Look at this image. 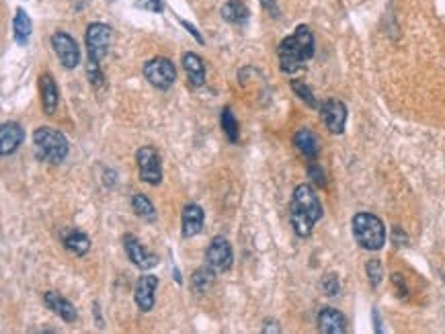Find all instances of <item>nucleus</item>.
<instances>
[{"instance_id":"obj_1","label":"nucleus","mask_w":445,"mask_h":334,"mask_svg":"<svg viewBox=\"0 0 445 334\" xmlns=\"http://www.w3.org/2000/svg\"><path fill=\"white\" fill-rule=\"evenodd\" d=\"M322 203L318 199L316 191L310 184H298L289 203V222L293 232L300 238L312 234V228L322 217Z\"/></svg>"},{"instance_id":"obj_2","label":"nucleus","mask_w":445,"mask_h":334,"mask_svg":"<svg viewBox=\"0 0 445 334\" xmlns=\"http://www.w3.org/2000/svg\"><path fill=\"white\" fill-rule=\"evenodd\" d=\"M277 56H279L282 72L293 74V72L302 70L314 56V33L310 31L308 25L296 27V31L279 43Z\"/></svg>"},{"instance_id":"obj_3","label":"nucleus","mask_w":445,"mask_h":334,"mask_svg":"<svg viewBox=\"0 0 445 334\" xmlns=\"http://www.w3.org/2000/svg\"><path fill=\"white\" fill-rule=\"evenodd\" d=\"M33 150L39 160L50 162V164H60L68 156L70 146H68V140L64 133H60L54 127L43 125L33 131Z\"/></svg>"},{"instance_id":"obj_4","label":"nucleus","mask_w":445,"mask_h":334,"mask_svg":"<svg viewBox=\"0 0 445 334\" xmlns=\"http://www.w3.org/2000/svg\"><path fill=\"white\" fill-rule=\"evenodd\" d=\"M353 236L365 250H380L386 242V228L374 213H357L353 217Z\"/></svg>"},{"instance_id":"obj_5","label":"nucleus","mask_w":445,"mask_h":334,"mask_svg":"<svg viewBox=\"0 0 445 334\" xmlns=\"http://www.w3.org/2000/svg\"><path fill=\"white\" fill-rule=\"evenodd\" d=\"M144 76L146 80L160 91H168L177 80V68L168 58H152L144 64Z\"/></svg>"},{"instance_id":"obj_6","label":"nucleus","mask_w":445,"mask_h":334,"mask_svg":"<svg viewBox=\"0 0 445 334\" xmlns=\"http://www.w3.org/2000/svg\"><path fill=\"white\" fill-rule=\"evenodd\" d=\"M85 41H87V52H89V60L101 61L107 52H109V45L113 41V29L105 23H91L87 27V35H85Z\"/></svg>"},{"instance_id":"obj_7","label":"nucleus","mask_w":445,"mask_h":334,"mask_svg":"<svg viewBox=\"0 0 445 334\" xmlns=\"http://www.w3.org/2000/svg\"><path fill=\"white\" fill-rule=\"evenodd\" d=\"M138 160V170H140V179L152 187H156L162 181V160L156 148L152 146H144L136 152Z\"/></svg>"},{"instance_id":"obj_8","label":"nucleus","mask_w":445,"mask_h":334,"mask_svg":"<svg viewBox=\"0 0 445 334\" xmlns=\"http://www.w3.org/2000/svg\"><path fill=\"white\" fill-rule=\"evenodd\" d=\"M52 48L56 52V56L60 58L64 68L72 70L80 64V48L74 41L72 35H68L66 31H56L52 35Z\"/></svg>"},{"instance_id":"obj_9","label":"nucleus","mask_w":445,"mask_h":334,"mask_svg":"<svg viewBox=\"0 0 445 334\" xmlns=\"http://www.w3.org/2000/svg\"><path fill=\"white\" fill-rule=\"evenodd\" d=\"M232 259H234L232 246L222 236H216L205 250V265L212 267L216 273L228 271L232 267Z\"/></svg>"},{"instance_id":"obj_10","label":"nucleus","mask_w":445,"mask_h":334,"mask_svg":"<svg viewBox=\"0 0 445 334\" xmlns=\"http://www.w3.org/2000/svg\"><path fill=\"white\" fill-rule=\"evenodd\" d=\"M320 119L324 122L326 129L330 133H343L345 131V123H347V107L345 103L337 101V99H328L322 103L320 107Z\"/></svg>"},{"instance_id":"obj_11","label":"nucleus","mask_w":445,"mask_h":334,"mask_svg":"<svg viewBox=\"0 0 445 334\" xmlns=\"http://www.w3.org/2000/svg\"><path fill=\"white\" fill-rule=\"evenodd\" d=\"M124 246H126V252L127 256H129V261H131L138 269L148 271V269H152V267L159 265V259H156L144 244L140 242L133 234H126Z\"/></svg>"},{"instance_id":"obj_12","label":"nucleus","mask_w":445,"mask_h":334,"mask_svg":"<svg viewBox=\"0 0 445 334\" xmlns=\"http://www.w3.org/2000/svg\"><path fill=\"white\" fill-rule=\"evenodd\" d=\"M156 289H159V277H154V275H142L138 279L136 289H133V300H136V305L142 312H150L154 307Z\"/></svg>"},{"instance_id":"obj_13","label":"nucleus","mask_w":445,"mask_h":334,"mask_svg":"<svg viewBox=\"0 0 445 334\" xmlns=\"http://www.w3.org/2000/svg\"><path fill=\"white\" fill-rule=\"evenodd\" d=\"M25 140V131L19 123L6 122L0 127V152L2 156H10L19 150Z\"/></svg>"},{"instance_id":"obj_14","label":"nucleus","mask_w":445,"mask_h":334,"mask_svg":"<svg viewBox=\"0 0 445 334\" xmlns=\"http://www.w3.org/2000/svg\"><path fill=\"white\" fill-rule=\"evenodd\" d=\"M39 91H41V107L45 111V115H54L60 103V92L56 87V80L50 72L39 76Z\"/></svg>"},{"instance_id":"obj_15","label":"nucleus","mask_w":445,"mask_h":334,"mask_svg":"<svg viewBox=\"0 0 445 334\" xmlns=\"http://www.w3.org/2000/svg\"><path fill=\"white\" fill-rule=\"evenodd\" d=\"M318 331L324 334L347 333L345 316L335 307H322L320 314H318Z\"/></svg>"},{"instance_id":"obj_16","label":"nucleus","mask_w":445,"mask_h":334,"mask_svg":"<svg viewBox=\"0 0 445 334\" xmlns=\"http://www.w3.org/2000/svg\"><path fill=\"white\" fill-rule=\"evenodd\" d=\"M43 302H45V305H48V307H50L56 316H60L66 324L76 322V318H78L76 307L70 304L64 296H60L58 291H48V293L43 296Z\"/></svg>"},{"instance_id":"obj_17","label":"nucleus","mask_w":445,"mask_h":334,"mask_svg":"<svg viewBox=\"0 0 445 334\" xmlns=\"http://www.w3.org/2000/svg\"><path fill=\"white\" fill-rule=\"evenodd\" d=\"M203 228V210L197 203H189L183 210V217H181V232L185 238H193L201 232Z\"/></svg>"},{"instance_id":"obj_18","label":"nucleus","mask_w":445,"mask_h":334,"mask_svg":"<svg viewBox=\"0 0 445 334\" xmlns=\"http://www.w3.org/2000/svg\"><path fill=\"white\" fill-rule=\"evenodd\" d=\"M293 144L300 152L304 154L308 160H316L318 152H320V142H318L316 133L308 127H302L300 131H296L293 136Z\"/></svg>"},{"instance_id":"obj_19","label":"nucleus","mask_w":445,"mask_h":334,"mask_svg":"<svg viewBox=\"0 0 445 334\" xmlns=\"http://www.w3.org/2000/svg\"><path fill=\"white\" fill-rule=\"evenodd\" d=\"M183 68H185V74L189 78L191 87H201L205 82V66L201 58L193 52H185L183 54Z\"/></svg>"},{"instance_id":"obj_20","label":"nucleus","mask_w":445,"mask_h":334,"mask_svg":"<svg viewBox=\"0 0 445 334\" xmlns=\"http://www.w3.org/2000/svg\"><path fill=\"white\" fill-rule=\"evenodd\" d=\"M13 33L19 45H25L31 37V19L23 8H17V15L13 19Z\"/></svg>"},{"instance_id":"obj_21","label":"nucleus","mask_w":445,"mask_h":334,"mask_svg":"<svg viewBox=\"0 0 445 334\" xmlns=\"http://www.w3.org/2000/svg\"><path fill=\"white\" fill-rule=\"evenodd\" d=\"M222 19L226 23H245L249 19V8L240 0H228L222 6Z\"/></svg>"},{"instance_id":"obj_22","label":"nucleus","mask_w":445,"mask_h":334,"mask_svg":"<svg viewBox=\"0 0 445 334\" xmlns=\"http://www.w3.org/2000/svg\"><path fill=\"white\" fill-rule=\"evenodd\" d=\"M214 281H216V271L212 269V267H199L193 277H191V287H193V291H197V293H205L212 285H214Z\"/></svg>"},{"instance_id":"obj_23","label":"nucleus","mask_w":445,"mask_h":334,"mask_svg":"<svg viewBox=\"0 0 445 334\" xmlns=\"http://www.w3.org/2000/svg\"><path fill=\"white\" fill-rule=\"evenodd\" d=\"M64 246H66V250L74 252L76 256H85L89 252V248H91V240H89L87 234L74 230V232L64 236Z\"/></svg>"},{"instance_id":"obj_24","label":"nucleus","mask_w":445,"mask_h":334,"mask_svg":"<svg viewBox=\"0 0 445 334\" xmlns=\"http://www.w3.org/2000/svg\"><path fill=\"white\" fill-rule=\"evenodd\" d=\"M220 123H222V131L228 136V140H230L232 144H236V142H238V129H240V127H238V122H236V117H234V113H232L230 107L222 109Z\"/></svg>"},{"instance_id":"obj_25","label":"nucleus","mask_w":445,"mask_h":334,"mask_svg":"<svg viewBox=\"0 0 445 334\" xmlns=\"http://www.w3.org/2000/svg\"><path fill=\"white\" fill-rule=\"evenodd\" d=\"M131 210L136 212V215H140V217H148V219H152V217L156 215L152 201H150L146 195H142V193H138V195H133V197H131Z\"/></svg>"},{"instance_id":"obj_26","label":"nucleus","mask_w":445,"mask_h":334,"mask_svg":"<svg viewBox=\"0 0 445 334\" xmlns=\"http://www.w3.org/2000/svg\"><path fill=\"white\" fill-rule=\"evenodd\" d=\"M291 89H293V92L306 103V105H310V107H314L316 109L318 107V101H316V96L312 94V89L306 85V82H302V80H291Z\"/></svg>"},{"instance_id":"obj_27","label":"nucleus","mask_w":445,"mask_h":334,"mask_svg":"<svg viewBox=\"0 0 445 334\" xmlns=\"http://www.w3.org/2000/svg\"><path fill=\"white\" fill-rule=\"evenodd\" d=\"M365 271H367V279H370L372 287H378L381 283V279H384V269H381L380 261L372 259V261L365 265Z\"/></svg>"},{"instance_id":"obj_28","label":"nucleus","mask_w":445,"mask_h":334,"mask_svg":"<svg viewBox=\"0 0 445 334\" xmlns=\"http://www.w3.org/2000/svg\"><path fill=\"white\" fill-rule=\"evenodd\" d=\"M87 76H89L91 85H95V87H101V85H103V72H101L99 61L87 60Z\"/></svg>"},{"instance_id":"obj_29","label":"nucleus","mask_w":445,"mask_h":334,"mask_svg":"<svg viewBox=\"0 0 445 334\" xmlns=\"http://www.w3.org/2000/svg\"><path fill=\"white\" fill-rule=\"evenodd\" d=\"M322 289H324V293H326V296H337V293H339V289H341L337 275L335 273L326 275V277L322 279Z\"/></svg>"},{"instance_id":"obj_30","label":"nucleus","mask_w":445,"mask_h":334,"mask_svg":"<svg viewBox=\"0 0 445 334\" xmlns=\"http://www.w3.org/2000/svg\"><path fill=\"white\" fill-rule=\"evenodd\" d=\"M136 8H142L146 13H162L164 4L162 0H136Z\"/></svg>"},{"instance_id":"obj_31","label":"nucleus","mask_w":445,"mask_h":334,"mask_svg":"<svg viewBox=\"0 0 445 334\" xmlns=\"http://www.w3.org/2000/svg\"><path fill=\"white\" fill-rule=\"evenodd\" d=\"M308 175H310V179L316 182L318 187H324L326 184V177H324V170L318 166V164H310L308 166Z\"/></svg>"},{"instance_id":"obj_32","label":"nucleus","mask_w":445,"mask_h":334,"mask_svg":"<svg viewBox=\"0 0 445 334\" xmlns=\"http://www.w3.org/2000/svg\"><path fill=\"white\" fill-rule=\"evenodd\" d=\"M263 8L271 15V17H279V6H277V0H261Z\"/></svg>"},{"instance_id":"obj_33","label":"nucleus","mask_w":445,"mask_h":334,"mask_svg":"<svg viewBox=\"0 0 445 334\" xmlns=\"http://www.w3.org/2000/svg\"><path fill=\"white\" fill-rule=\"evenodd\" d=\"M392 283H394V285L398 287L400 296H407V291H409V289H407V285H404V281H402V275H400V273L392 275Z\"/></svg>"},{"instance_id":"obj_34","label":"nucleus","mask_w":445,"mask_h":334,"mask_svg":"<svg viewBox=\"0 0 445 334\" xmlns=\"http://www.w3.org/2000/svg\"><path fill=\"white\" fill-rule=\"evenodd\" d=\"M181 25H183V27H185V29L189 31L191 35H193V37H195V39H197V41H199V43H203V37H201V35H199V33H197V29H195V27H193V25H191L189 21H185V19H181Z\"/></svg>"},{"instance_id":"obj_35","label":"nucleus","mask_w":445,"mask_h":334,"mask_svg":"<svg viewBox=\"0 0 445 334\" xmlns=\"http://www.w3.org/2000/svg\"><path fill=\"white\" fill-rule=\"evenodd\" d=\"M394 242L398 244V246H402V244L409 242L407 234H402V230H400V228H394Z\"/></svg>"},{"instance_id":"obj_36","label":"nucleus","mask_w":445,"mask_h":334,"mask_svg":"<svg viewBox=\"0 0 445 334\" xmlns=\"http://www.w3.org/2000/svg\"><path fill=\"white\" fill-rule=\"evenodd\" d=\"M275 324H277V322H273V326H265V328H263V333L267 334V333H279V326H275Z\"/></svg>"}]
</instances>
